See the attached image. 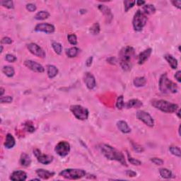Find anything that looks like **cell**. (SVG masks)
<instances>
[{
	"mask_svg": "<svg viewBox=\"0 0 181 181\" xmlns=\"http://www.w3.org/2000/svg\"><path fill=\"white\" fill-rule=\"evenodd\" d=\"M47 73H48V77L50 79H53L57 75L58 69L55 66L51 65H48V67H47Z\"/></svg>",
	"mask_w": 181,
	"mask_h": 181,
	"instance_id": "603a6c76",
	"label": "cell"
},
{
	"mask_svg": "<svg viewBox=\"0 0 181 181\" xmlns=\"http://www.w3.org/2000/svg\"><path fill=\"white\" fill-rule=\"evenodd\" d=\"M3 52V46L1 45V52Z\"/></svg>",
	"mask_w": 181,
	"mask_h": 181,
	"instance_id": "11a10c76",
	"label": "cell"
},
{
	"mask_svg": "<svg viewBox=\"0 0 181 181\" xmlns=\"http://www.w3.org/2000/svg\"><path fill=\"white\" fill-rule=\"evenodd\" d=\"M85 171L82 169L77 168H67L65 169L60 173V176L64 177L65 178L70 179V180H77L81 179L86 176Z\"/></svg>",
	"mask_w": 181,
	"mask_h": 181,
	"instance_id": "8992f818",
	"label": "cell"
},
{
	"mask_svg": "<svg viewBox=\"0 0 181 181\" xmlns=\"http://www.w3.org/2000/svg\"><path fill=\"white\" fill-rule=\"evenodd\" d=\"M100 25L98 23H96L91 27L90 32L93 35H98L100 33Z\"/></svg>",
	"mask_w": 181,
	"mask_h": 181,
	"instance_id": "836d02e7",
	"label": "cell"
},
{
	"mask_svg": "<svg viewBox=\"0 0 181 181\" xmlns=\"http://www.w3.org/2000/svg\"><path fill=\"white\" fill-rule=\"evenodd\" d=\"M16 141L14 137L11 134H7L6 136V139L4 142V147L7 149H11L15 146Z\"/></svg>",
	"mask_w": 181,
	"mask_h": 181,
	"instance_id": "44dd1931",
	"label": "cell"
},
{
	"mask_svg": "<svg viewBox=\"0 0 181 181\" xmlns=\"http://www.w3.org/2000/svg\"><path fill=\"white\" fill-rule=\"evenodd\" d=\"M52 48L57 54H60L62 52V45L57 42H53L52 44Z\"/></svg>",
	"mask_w": 181,
	"mask_h": 181,
	"instance_id": "4dcf8cb0",
	"label": "cell"
},
{
	"mask_svg": "<svg viewBox=\"0 0 181 181\" xmlns=\"http://www.w3.org/2000/svg\"><path fill=\"white\" fill-rule=\"evenodd\" d=\"M27 178V174L23 171H16L11 174L10 180L13 181H24Z\"/></svg>",
	"mask_w": 181,
	"mask_h": 181,
	"instance_id": "9a60e30c",
	"label": "cell"
},
{
	"mask_svg": "<svg viewBox=\"0 0 181 181\" xmlns=\"http://www.w3.org/2000/svg\"><path fill=\"white\" fill-rule=\"evenodd\" d=\"M36 174L40 178L42 179H48L54 175V172H50V171L44 170V169H38L36 171Z\"/></svg>",
	"mask_w": 181,
	"mask_h": 181,
	"instance_id": "ffe728a7",
	"label": "cell"
},
{
	"mask_svg": "<svg viewBox=\"0 0 181 181\" xmlns=\"http://www.w3.org/2000/svg\"><path fill=\"white\" fill-rule=\"evenodd\" d=\"M169 151H171V153H172L173 155L176 156H178V157L181 156L180 149V148L178 147L171 146V147H169Z\"/></svg>",
	"mask_w": 181,
	"mask_h": 181,
	"instance_id": "d6a6232c",
	"label": "cell"
},
{
	"mask_svg": "<svg viewBox=\"0 0 181 181\" xmlns=\"http://www.w3.org/2000/svg\"><path fill=\"white\" fill-rule=\"evenodd\" d=\"M54 151L60 156L65 157L69 154L70 151L69 144L65 141L60 142L54 148Z\"/></svg>",
	"mask_w": 181,
	"mask_h": 181,
	"instance_id": "ba28073f",
	"label": "cell"
},
{
	"mask_svg": "<svg viewBox=\"0 0 181 181\" xmlns=\"http://www.w3.org/2000/svg\"><path fill=\"white\" fill-rule=\"evenodd\" d=\"M27 48H28V50L30 51L31 53L37 56V57L41 58L45 57V52L36 43H34V42L29 43L28 45H27Z\"/></svg>",
	"mask_w": 181,
	"mask_h": 181,
	"instance_id": "30bf717a",
	"label": "cell"
},
{
	"mask_svg": "<svg viewBox=\"0 0 181 181\" xmlns=\"http://www.w3.org/2000/svg\"><path fill=\"white\" fill-rule=\"evenodd\" d=\"M36 6L34 4H28L26 5V9L29 11H31V12H34L36 10Z\"/></svg>",
	"mask_w": 181,
	"mask_h": 181,
	"instance_id": "ee69618b",
	"label": "cell"
},
{
	"mask_svg": "<svg viewBox=\"0 0 181 181\" xmlns=\"http://www.w3.org/2000/svg\"><path fill=\"white\" fill-rule=\"evenodd\" d=\"M70 110L76 118L80 120H86L89 118V110L80 105H74L70 107Z\"/></svg>",
	"mask_w": 181,
	"mask_h": 181,
	"instance_id": "52a82bcc",
	"label": "cell"
},
{
	"mask_svg": "<svg viewBox=\"0 0 181 181\" xmlns=\"http://www.w3.org/2000/svg\"><path fill=\"white\" fill-rule=\"evenodd\" d=\"M151 105L155 108L160 110L162 112H168V113H172V112H176L178 109V105L172 104V103H170L165 100H157V99H154V100L151 101Z\"/></svg>",
	"mask_w": 181,
	"mask_h": 181,
	"instance_id": "277c9868",
	"label": "cell"
},
{
	"mask_svg": "<svg viewBox=\"0 0 181 181\" xmlns=\"http://www.w3.org/2000/svg\"><path fill=\"white\" fill-rule=\"evenodd\" d=\"M128 160H129L130 163H131V164L134 165V166H140V165L142 164V162L139 160H137V159H135L134 158H132V157L130 156L129 155V153H128Z\"/></svg>",
	"mask_w": 181,
	"mask_h": 181,
	"instance_id": "ab89813d",
	"label": "cell"
},
{
	"mask_svg": "<svg viewBox=\"0 0 181 181\" xmlns=\"http://www.w3.org/2000/svg\"><path fill=\"white\" fill-rule=\"evenodd\" d=\"M11 42H12V40H11L10 38H9V37H4V38H3L2 40H1V43L2 44L9 45L11 44Z\"/></svg>",
	"mask_w": 181,
	"mask_h": 181,
	"instance_id": "f6af8a7d",
	"label": "cell"
},
{
	"mask_svg": "<svg viewBox=\"0 0 181 181\" xmlns=\"http://www.w3.org/2000/svg\"><path fill=\"white\" fill-rule=\"evenodd\" d=\"M2 72L8 77H12L15 74L14 69H13V67H11V66H4L2 68Z\"/></svg>",
	"mask_w": 181,
	"mask_h": 181,
	"instance_id": "83f0119b",
	"label": "cell"
},
{
	"mask_svg": "<svg viewBox=\"0 0 181 181\" xmlns=\"http://www.w3.org/2000/svg\"><path fill=\"white\" fill-rule=\"evenodd\" d=\"M142 103L138 99H132L127 102V104H124V106L127 108H138L142 106Z\"/></svg>",
	"mask_w": 181,
	"mask_h": 181,
	"instance_id": "d6986e66",
	"label": "cell"
},
{
	"mask_svg": "<svg viewBox=\"0 0 181 181\" xmlns=\"http://www.w3.org/2000/svg\"><path fill=\"white\" fill-rule=\"evenodd\" d=\"M92 62H93V57H89L88 59H87L86 62V66L87 67H91V65H92Z\"/></svg>",
	"mask_w": 181,
	"mask_h": 181,
	"instance_id": "7dc6e473",
	"label": "cell"
},
{
	"mask_svg": "<svg viewBox=\"0 0 181 181\" xmlns=\"http://www.w3.org/2000/svg\"><path fill=\"white\" fill-rule=\"evenodd\" d=\"M133 83L134 85H135L136 87H143L145 86L146 83H147V79L144 77H136L135 79H134Z\"/></svg>",
	"mask_w": 181,
	"mask_h": 181,
	"instance_id": "d4e9b609",
	"label": "cell"
},
{
	"mask_svg": "<svg viewBox=\"0 0 181 181\" xmlns=\"http://www.w3.org/2000/svg\"><path fill=\"white\" fill-rule=\"evenodd\" d=\"M178 132H179V135H180V127H179Z\"/></svg>",
	"mask_w": 181,
	"mask_h": 181,
	"instance_id": "db71d44e",
	"label": "cell"
},
{
	"mask_svg": "<svg viewBox=\"0 0 181 181\" xmlns=\"http://www.w3.org/2000/svg\"><path fill=\"white\" fill-rule=\"evenodd\" d=\"M136 4V1H130V0H126L124 1V11L125 12H127L130 9L135 6Z\"/></svg>",
	"mask_w": 181,
	"mask_h": 181,
	"instance_id": "1f68e13d",
	"label": "cell"
},
{
	"mask_svg": "<svg viewBox=\"0 0 181 181\" xmlns=\"http://www.w3.org/2000/svg\"><path fill=\"white\" fill-rule=\"evenodd\" d=\"M173 4H174L175 7H176L178 9H180L181 8V1H171Z\"/></svg>",
	"mask_w": 181,
	"mask_h": 181,
	"instance_id": "681fc988",
	"label": "cell"
},
{
	"mask_svg": "<svg viewBox=\"0 0 181 181\" xmlns=\"http://www.w3.org/2000/svg\"><path fill=\"white\" fill-rule=\"evenodd\" d=\"M132 147H133L134 150L137 151V152L140 153V152H142V151H144V149L142 146H140L139 145H137V144L134 143V142H132Z\"/></svg>",
	"mask_w": 181,
	"mask_h": 181,
	"instance_id": "b9f144b4",
	"label": "cell"
},
{
	"mask_svg": "<svg viewBox=\"0 0 181 181\" xmlns=\"http://www.w3.org/2000/svg\"><path fill=\"white\" fill-rule=\"evenodd\" d=\"M67 39H68V41L69 42L70 44L73 45H75L77 44V38L75 34L68 35Z\"/></svg>",
	"mask_w": 181,
	"mask_h": 181,
	"instance_id": "d590c367",
	"label": "cell"
},
{
	"mask_svg": "<svg viewBox=\"0 0 181 181\" xmlns=\"http://www.w3.org/2000/svg\"><path fill=\"white\" fill-rule=\"evenodd\" d=\"M4 92H5V89H4L3 87H1V88H0V96H3Z\"/></svg>",
	"mask_w": 181,
	"mask_h": 181,
	"instance_id": "816d5d0a",
	"label": "cell"
},
{
	"mask_svg": "<svg viewBox=\"0 0 181 181\" xmlns=\"http://www.w3.org/2000/svg\"><path fill=\"white\" fill-rule=\"evenodd\" d=\"M117 127L122 133L128 134L131 132V129H130L129 125H128L127 122L123 121V120H120V121L117 122Z\"/></svg>",
	"mask_w": 181,
	"mask_h": 181,
	"instance_id": "ac0fdd59",
	"label": "cell"
},
{
	"mask_svg": "<svg viewBox=\"0 0 181 181\" xmlns=\"http://www.w3.org/2000/svg\"><path fill=\"white\" fill-rule=\"evenodd\" d=\"M24 126H25V129H26V131L28 132H31V133L35 132V130H36L35 129L34 126L33 125V124L31 123V122H26V123L24 124Z\"/></svg>",
	"mask_w": 181,
	"mask_h": 181,
	"instance_id": "74e56055",
	"label": "cell"
},
{
	"mask_svg": "<svg viewBox=\"0 0 181 181\" xmlns=\"http://www.w3.org/2000/svg\"><path fill=\"white\" fill-rule=\"evenodd\" d=\"M164 58L166 59V61L168 62L169 65L171 66L172 69H177V67H178V60H177L174 56L171 55L170 54H167L164 56Z\"/></svg>",
	"mask_w": 181,
	"mask_h": 181,
	"instance_id": "7402d4cb",
	"label": "cell"
},
{
	"mask_svg": "<svg viewBox=\"0 0 181 181\" xmlns=\"http://www.w3.org/2000/svg\"><path fill=\"white\" fill-rule=\"evenodd\" d=\"M126 175L129 177H135L137 176V173L135 172V171H132L131 170H128L125 172Z\"/></svg>",
	"mask_w": 181,
	"mask_h": 181,
	"instance_id": "bcb514c9",
	"label": "cell"
},
{
	"mask_svg": "<svg viewBox=\"0 0 181 181\" xmlns=\"http://www.w3.org/2000/svg\"><path fill=\"white\" fill-rule=\"evenodd\" d=\"M40 180V179H36V178H35V179H32V180Z\"/></svg>",
	"mask_w": 181,
	"mask_h": 181,
	"instance_id": "9f6ffc18",
	"label": "cell"
},
{
	"mask_svg": "<svg viewBox=\"0 0 181 181\" xmlns=\"http://www.w3.org/2000/svg\"><path fill=\"white\" fill-rule=\"evenodd\" d=\"M98 9L101 12L104 13V15L106 16V18L108 19V21H110L112 20L113 16L112 14L111 10L110 9V8L107 7L106 5H98Z\"/></svg>",
	"mask_w": 181,
	"mask_h": 181,
	"instance_id": "e0dca14e",
	"label": "cell"
},
{
	"mask_svg": "<svg viewBox=\"0 0 181 181\" xmlns=\"http://www.w3.org/2000/svg\"><path fill=\"white\" fill-rule=\"evenodd\" d=\"M83 81L86 87L90 90H93L96 87V82L94 76L90 72H86L83 77Z\"/></svg>",
	"mask_w": 181,
	"mask_h": 181,
	"instance_id": "5bb4252c",
	"label": "cell"
},
{
	"mask_svg": "<svg viewBox=\"0 0 181 181\" xmlns=\"http://www.w3.org/2000/svg\"><path fill=\"white\" fill-rule=\"evenodd\" d=\"M137 118L140 121L143 122L145 124L149 127H153L154 126V120L150 114L144 111V110H139L137 112Z\"/></svg>",
	"mask_w": 181,
	"mask_h": 181,
	"instance_id": "9c48e42d",
	"label": "cell"
},
{
	"mask_svg": "<svg viewBox=\"0 0 181 181\" xmlns=\"http://www.w3.org/2000/svg\"><path fill=\"white\" fill-rule=\"evenodd\" d=\"M124 97L123 96H120L118 98V100H117L116 102V107L117 108L119 109V110H121L124 108Z\"/></svg>",
	"mask_w": 181,
	"mask_h": 181,
	"instance_id": "e575fe53",
	"label": "cell"
},
{
	"mask_svg": "<svg viewBox=\"0 0 181 181\" xmlns=\"http://www.w3.org/2000/svg\"><path fill=\"white\" fill-rule=\"evenodd\" d=\"M151 52H152L151 48H148V49L144 50L142 52H141V53L139 54V56H138V64H139V65H143V64L149 59V57H150Z\"/></svg>",
	"mask_w": 181,
	"mask_h": 181,
	"instance_id": "2e32d148",
	"label": "cell"
},
{
	"mask_svg": "<svg viewBox=\"0 0 181 181\" xmlns=\"http://www.w3.org/2000/svg\"><path fill=\"white\" fill-rule=\"evenodd\" d=\"M13 101V98L10 96H1L0 98V101H1V104H9L11 103Z\"/></svg>",
	"mask_w": 181,
	"mask_h": 181,
	"instance_id": "f35d334b",
	"label": "cell"
},
{
	"mask_svg": "<svg viewBox=\"0 0 181 181\" xmlns=\"http://www.w3.org/2000/svg\"><path fill=\"white\" fill-rule=\"evenodd\" d=\"M159 174H160L161 176L163 178L165 179L171 178L173 176L172 172L167 168H161L160 170H159Z\"/></svg>",
	"mask_w": 181,
	"mask_h": 181,
	"instance_id": "f546056e",
	"label": "cell"
},
{
	"mask_svg": "<svg viewBox=\"0 0 181 181\" xmlns=\"http://www.w3.org/2000/svg\"><path fill=\"white\" fill-rule=\"evenodd\" d=\"M145 1H141V0H138V1H136V4H137V6H142L144 4H145Z\"/></svg>",
	"mask_w": 181,
	"mask_h": 181,
	"instance_id": "f907efd6",
	"label": "cell"
},
{
	"mask_svg": "<svg viewBox=\"0 0 181 181\" xmlns=\"http://www.w3.org/2000/svg\"><path fill=\"white\" fill-rule=\"evenodd\" d=\"M151 162H153L157 166H161V165L163 164V161L159 158H152L151 159Z\"/></svg>",
	"mask_w": 181,
	"mask_h": 181,
	"instance_id": "7bdbcfd3",
	"label": "cell"
},
{
	"mask_svg": "<svg viewBox=\"0 0 181 181\" xmlns=\"http://www.w3.org/2000/svg\"><path fill=\"white\" fill-rule=\"evenodd\" d=\"M143 12L146 15H151L156 12V8L152 4H145L143 7Z\"/></svg>",
	"mask_w": 181,
	"mask_h": 181,
	"instance_id": "4316f807",
	"label": "cell"
},
{
	"mask_svg": "<svg viewBox=\"0 0 181 181\" xmlns=\"http://www.w3.org/2000/svg\"><path fill=\"white\" fill-rule=\"evenodd\" d=\"M54 26L50 23H39L35 27V31L36 32H43L45 34H52L54 32Z\"/></svg>",
	"mask_w": 181,
	"mask_h": 181,
	"instance_id": "4fadbf2b",
	"label": "cell"
},
{
	"mask_svg": "<svg viewBox=\"0 0 181 181\" xmlns=\"http://www.w3.org/2000/svg\"><path fill=\"white\" fill-rule=\"evenodd\" d=\"M5 59L9 62H15L17 60V58L16 57V56L11 54H7V55H6Z\"/></svg>",
	"mask_w": 181,
	"mask_h": 181,
	"instance_id": "60d3db41",
	"label": "cell"
},
{
	"mask_svg": "<svg viewBox=\"0 0 181 181\" xmlns=\"http://www.w3.org/2000/svg\"><path fill=\"white\" fill-rule=\"evenodd\" d=\"M147 22V15L142 10H137L134 16L133 21H132V25L133 28L136 31H141L142 28L145 26Z\"/></svg>",
	"mask_w": 181,
	"mask_h": 181,
	"instance_id": "5b68a950",
	"label": "cell"
},
{
	"mask_svg": "<svg viewBox=\"0 0 181 181\" xmlns=\"http://www.w3.org/2000/svg\"><path fill=\"white\" fill-rule=\"evenodd\" d=\"M159 89L163 93H176L178 91V86L170 80L165 73L159 79Z\"/></svg>",
	"mask_w": 181,
	"mask_h": 181,
	"instance_id": "3957f363",
	"label": "cell"
},
{
	"mask_svg": "<svg viewBox=\"0 0 181 181\" xmlns=\"http://www.w3.org/2000/svg\"><path fill=\"white\" fill-rule=\"evenodd\" d=\"M135 50L131 46H126L120 50L119 62L124 71H130L132 67V61L135 57Z\"/></svg>",
	"mask_w": 181,
	"mask_h": 181,
	"instance_id": "6da1fadb",
	"label": "cell"
},
{
	"mask_svg": "<svg viewBox=\"0 0 181 181\" xmlns=\"http://www.w3.org/2000/svg\"><path fill=\"white\" fill-rule=\"evenodd\" d=\"M101 151L106 159L111 161H117L123 166H127L124 156L121 151L115 149L108 145H102L100 147Z\"/></svg>",
	"mask_w": 181,
	"mask_h": 181,
	"instance_id": "7a4b0ae2",
	"label": "cell"
},
{
	"mask_svg": "<svg viewBox=\"0 0 181 181\" xmlns=\"http://www.w3.org/2000/svg\"><path fill=\"white\" fill-rule=\"evenodd\" d=\"M50 16V13L49 12L46 11H40L38 12L35 16V19L36 20L38 21H42V20H45Z\"/></svg>",
	"mask_w": 181,
	"mask_h": 181,
	"instance_id": "484cf974",
	"label": "cell"
},
{
	"mask_svg": "<svg viewBox=\"0 0 181 181\" xmlns=\"http://www.w3.org/2000/svg\"><path fill=\"white\" fill-rule=\"evenodd\" d=\"M34 153L37 159H38V161L40 163H42V164H50V163L52 162V161H53V156H52L42 154L40 151L38 150V149H35L34 151Z\"/></svg>",
	"mask_w": 181,
	"mask_h": 181,
	"instance_id": "8fae6325",
	"label": "cell"
},
{
	"mask_svg": "<svg viewBox=\"0 0 181 181\" xmlns=\"http://www.w3.org/2000/svg\"><path fill=\"white\" fill-rule=\"evenodd\" d=\"M180 109H178V112H177V115H178V118H180Z\"/></svg>",
	"mask_w": 181,
	"mask_h": 181,
	"instance_id": "f5cc1de1",
	"label": "cell"
},
{
	"mask_svg": "<svg viewBox=\"0 0 181 181\" xmlns=\"http://www.w3.org/2000/svg\"><path fill=\"white\" fill-rule=\"evenodd\" d=\"M79 52V48H76V47H73V48H69V49L67 50L66 51V54L68 57L70 58H73L77 57Z\"/></svg>",
	"mask_w": 181,
	"mask_h": 181,
	"instance_id": "f1b7e54d",
	"label": "cell"
},
{
	"mask_svg": "<svg viewBox=\"0 0 181 181\" xmlns=\"http://www.w3.org/2000/svg\"><path fill=\"white\" fill-rule=\"evenodd\" d=\"M20 163L21 166L24 167H28L30 166L31 163V159L30 156L28 154H26V153H23L21 155Z\"/></svg>",
	"mask_w": 181,
	"mask_h": 181,
	"instance_id": "cb8c5ba5",
	"label": "cell"
},
{
	"mask_svg": "<svg viewBox=\"0 0 181 181\" xmlns=\"http://www.w3.org/2000/svg\"><path fill=\"white\" fill-rule=\"evenodd\" d=\"M0 4H1L4 7L7 8V9H11L14 8L13 1H0Z\"/></svg>",
	"mask_w": 181,
	"mask_h": 181,
	"instance_id": "8d00e7d4",
	"label": "cell"
},
{
	"mask_svg": "<svg viewBox=\"0 0 181 181\" xmlns=\"http://www.w3.org/2000/svg\"><path fill=\"white\" fill-rule=\"evenodd\" d=\"M181 72L180 71H178L175 74V78L177 79V81L178 82H181Z\"/></svg>",
	"mask_w": 181,
	"mask_h": 181,
	"instance_id": "c3c4849f",
	"label": "cell"
},
{
	"mask_svg": "<svg viewBox=\"0 0 181 181\" xmlns=\"http://www.w3.org/2000/svg\"><path fill=\"white\" fill-rule=\"evenodd\" d=\"M24 65L28 67L31 71L38 73H42L45 72V69L38 62L33 61V60H26L24 62Z\"/></svg>",
	"mask_w": 181,
	"mask_h": 181,
	"instance_id": "7c38bea8",
	"label": "cell"
}]
</instances>
